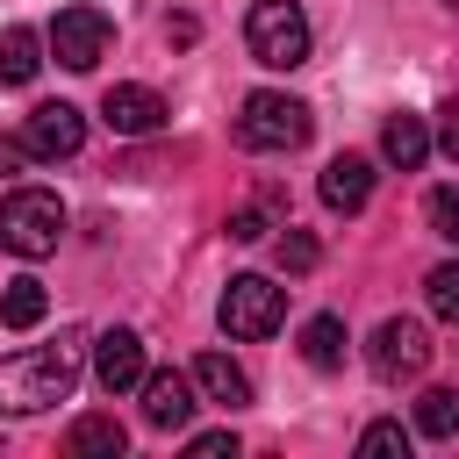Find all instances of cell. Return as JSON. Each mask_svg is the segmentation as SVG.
<instances>
[{"label":"cell","mask_w":459,"mask_h":459,"mask_svg":"<svg viewBox=\"0 0 459 459\" xmlns=\"http://www.w3.org/2000/svg\"><path fill=\"white\" fill-rule=\"evenodd\" d=\"M222 337H237V344H258V337H273L280 323H287V287L280 280H265V273H237L230 287H222Z\"/></svg>","instance_id":"obj_4"},{"label":"cell","mask_w":459,"mask_h":459,"mask_svg":"<svg viewBox=\"0 0 459 459\" xmlns=\"http://www.w3.org/2000/svg\"><path fill=\"white\" fill-rule=\"evenodd\" d=\"M230 237H237V244H258V237H273V222H265L258 208H237V215H230Z\"/></svg>","instance_id":"obj_26"},{"label":"cell","mask_w":459,"mask_h":459,"mask_svg":"<svg viewBox=\"0 0 459 459\" xmlns=\"http://www.w3.org/2000/svg\"><path fill=\"white\" fill-rule=\"evenodd\" d=\"M186 452H194V459H237V430H194Z\"/></svg>","instance_id":"obj_24"},{"label":"cell","mask_w":459,"mask_h":459,"mask_svg":"<svg viewBox=\"0 0 459 459\" xmlns=\"http://www.w3.org/2000/svg\"><path fill=\"white\" fill-rule=\"evenodd\" d=\"M366 201H373V158L366 151H337L323 165V208L330 215H359Z\"/></svg>","instance_id":"obj_12"},{"label":"cell","mask_w":459,"mask_h":459,"mask_svg":"<svg viewBox=\"0 0 459 459\" xmlns=\"http://www.w3.org/2000/svg\"><path fill=\"white\" fill-rule=\"evenodd\" d=\"M380 151H387V165L416 172V165L430 158V122H423V115H409V108H402V115H387V122H380Z\"/></svg>","instance_id":"obj_14"},{"label":"cell","mask_w":459,"mask_h":459,"mask_svg":"<svg viewBox=\"0 0 459 459\" xmlns=\"http://www.w3.org/2000/svg\"><path fill=\"white\" fill-rule=\"evenodd\" d=\"M129 445V430L115 423V416H79L72 430H65V452H79V459H115Z\"/></svg>","instance_id":"obj_17"},{"label":"cell","mask_w":459,"mask_h":459,"mask_svg":"<svg viewBox=\"0 0 459 459\" xmlns=\"http://www.w3.org/2000/svg\"><path fill=\"white\" fill-rule=\"evenodd\" d=\"M244 43H251V57H258L265 72H294V65L308 57V14H301L294 0H251Z\"/></svg>","instance_id":"obj_5"},{"label":"cell","mask_w":459,"mask_h":459,"mask_svg":"<svg viewBox=\"0 0 459 459\" xmlns=\"http://www.w3.org/2000/svg\"><path fill=\"white\" fill-rule=\"evenodd\" d=\"M143 337L136 330H100L93 337V380L108 387V394H129V387H143Z\"/></svg>","instance_id":"obj_9"},{"label":"cell","mask_w":459,"mask_h":459,"mask_svg":"<svg viewBox=\"0 0 459 459\" xmlns=\"http://www.w3.org/2000/svg\"><path fill=\"white\" fill-rule=\"evenodd\" d=\"M29 158H36V151H29V136H7V129H0V172H22Z\"/></svg>","instance_id":"obj_27"},{"label":"cell","mask_w":459,"mask_h":459,"mask_svg":"<svg viewBox=\"0 0 459 459\" xmlns=\"http://www.w3.org/2000/svg\"><path fill=\"white\" fill-rule=\"evenodd\" d=\"M50 57L65 65V72H93L100 57H108V43H115V22L100 14V7H86V0H72V7H57V22H50Z\"/></svg>","instance_id":"obj_6"},{"label":"cell","mask_w":459,"mask_h":459,"mask_svg":"<svg viewBox=\"0 0 459 459\" xmlns=\"http://www.w3.org/2000/svg\"><path fill=\"white\" fill-rule=\"evenodd\" d=\"M430 230H437L445 244H459V186H437V194H430Z\"/></svg>","instance_id":"obj_23"},{"label":"cell","mask_w":459,"mask_h":459,"mask_svg":"<svg viewBox=\"0 0 459 459\" xmlns=\"http://www.w3.org/2000/svg\"><path fill=\"white\" fill-rule=\"evenodd\" d=\"M36 72H43V36L29 22L0 29V86H29Z\"/></svg>","instance_id":"obj_15"},{"label":"cell","mask_w":459,"mask_h":459,"mask_svg":"<svg viewBox=\"0 0 459 459\" xmlns=\"http://www.w3.org/2000/svg\"><path fill=\"white\" fill-rule=\"evenodd\" d=\"M86 330H65L57 344H29V351H7L0 359V416H36L50 402H65L79 387V366H86Z\"/></svg>","instance_id":"obj_1"},{"label":"cell","mask_w":459,"mask_h":459,"mask_svg":"<svg viewBox=\"0 0 459 459\" xmlns=\"http://www.w3.org/2000/svg\"><path fill=\"white\" fill-rule=\"evenodd\" d=\"M301 359H308L316 373H337V366H344V323H337V316H308V323H301Z\"/></svg>","instance_id":"obj_18"},{"label":"cell","mask_w":459,"mask_h":459,"mask_svg":"<svg viewBox=\"0 0 459 459\" xmlns=\"http://www.w3.org/2000/svg\"><path fill=\"white\" fill-rule=\"evenodd\" d=\"M194 373H172V366H158V373H143V423L151 430H186L194 423Z\"/></svg>","instance_id":"obj_10"},{"label":"cell","mask_w":459,"mask_h":459,"mask_svg":"<svg viewBox=\"0 0 459 459\" xmlns=\"http://www.w3.org/2000/svg\"><path fill=\"white\" fill-rule=\"evenodd\" d=\"M43 316H50V294H43L36 273H22V280L0 287V323H7V330H36Z\"/></svg>","instance_id":"obj_16"},{"label":"cell","mask_w":459,"mask_h":459,"mask_svg":"<svg viewBox=\"0 0 459 459\" xmlns=\"http://www.w3.org/2000/svg\"><path fill=\"white\" fill-rule=\"evenodd\" d=\"M416 437H459V394L452 387H430L416 402Z\"/></svg>","instance_id":"obj_19"},{"label":"cell","mask_w":459,"mask_h":459,"mask_svg":"<svg viewBox=\"0 0 459 459\" xmlns=\"http://www.w3.org/2000/svg\"><path fill=\"white\" fill-rule=\"evenodd\" d=\"M65 237V201L50 186H14L0 194V251L14 258H50Z\"/></svg>","instance_id":"obj_2"},{"label":"cell","mask_w":459,"mask_h":459,"mask_svg":"<svg viewBox=\"0 0 459 459\" xmlns=\"http://www.w3.org/2000/svg\"><path fill=\"white\" fill-rule=\"evenodd\" d=\"M387 452H409V430L387 416V423H366L359 430V459H387Z\"/></svg>","instance_id":"obj_22"},{"label":"cell","mask_w":459,"mask_h":459,"mask_svg":"<svg viewBox=\"0 0 459 459\" xmlns=\"http://www.w3.org/2000/svg\"><path fill=\"white\" fill-rule=\"evenodd\" d=\"M308 129H316V115L294 93H273V86L244 93V115H237V143L244 151H301Z\"/></svg>","instance_id":"obj_3"},{"label":"cell","mask_w":459,"mask_h":459,"mask_svg":"<svg viewBox=\"0 0 459 459\" xmlns=\"http://www.w3.org/2000/svg\"><path fill=\"white\" fill-rule=\"evenodd\" d=\"M273 251H280V265H287V273H316V258H323V244H316L308 230H280V244H273Z\"/></svg>","instance_id":"obj_21"},{"label":"cell","mask_w":459,"mask_h":459,"mask_svg":"<svg viewBox=\"0 0 459 459\" xmlns=\"http://www.w3.org/2000/svg\"><path fill=\"white\" fill-rule=\"evenodd\" d=\"M423 294H430V316H445V323H459V265H430V280H423Z\"/></svg>","instance_id":"obj_20"},{"label":"cell","mask_w":459,"mask_h":459,"mask_svg":"<svg viewBox=\"0 0 459 459\" xmlns=\"http://www.w3.org/2000/svg\"><path fill=\"white\" fill-rule=\"evenodd\" d=\"M366 366L394 387V380H416L423 366H430V330L423 323H409V316H387L380 330H373V344H366Z\"/></svg>","instance_id":"obj_7"},{"label":"cell","mask_w":459,"mask_h":459,"mask_svg":"<svg viewBox=\"0 0 459 459\" xmlns=\"http://www.w3.org/2000/svg\"><path fill=\"white\" fill-rule=\"evenodd\" d=\"M29 151L36 158H79V143H86V115L72 108V100H43L36 115H29Z\"/></svg>","instance_id":"obj_11"},{"label":"cell","mask_w":459,"mask_h":459,"mask_svg":"<svg viewBox=\"0 0 459 459\" xmlns=\"http://www.w3.org/2000/svg\"><path fill=\"white\" fill-rule=\"evenodd\" d=\"M165 93L158 86H108L100 93V122L115 129V136H158L165 129Z\"/></svg>","instance_id":"obj_8"},{"label":"cell","mask_w":459,"mask_h":459,"mask_svg":"<svg viewBox=\"0 0 459 459\" xmlns=\"http://www.w3.org/2000/svg\"><path fill=\"white\" fill-rule=\"evenodd\" d=\"M437 151H445V158L459 165V93H452V100L437 108Z\"/></svg>","instance_id":"obj_25"},{"label":"cell","mask_w":459,"mask_h":459,"mask_svg":"<svg viewBox=\"0 0 459 459\" xmlns=\"http://www.w3.org/2000/svg\"><path fill=\"white\" fill-rule=\"evenodd\" d=\"M165 36H172V43H194V36H201V22H194V14H172V22H165Z\"/></svg>","instance_id":"obj_28"},{"label":"cell","mask_w":459,"mask_h":459,"mask_svg":"<svg viewBox=\"0 0 459 459\" xmlns=\"http://www.w3.org/2000/svg\"><path fill=\"white\" fill-rule=\"evenodd\" d=\"M194 387H201L215 409H244V402H251V380H244V366H237L230 351H201V359H194Z\"/></svg>","instance_id":"obj_13"}]
</instances>
